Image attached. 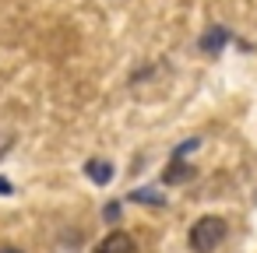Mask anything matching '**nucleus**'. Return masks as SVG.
<instances>
[{
    "label": "nucleus",
    "instance_id": "obj_1",
    "mask_svg": "<svg viewBox=\"0 0 257 253\" xmlns=\"http://www.w3.org/2000/svg\"><path fill=\"white\" fill-rule=\"evenodd\" d=\"M225 232H229L225 218L204 214V218H197V221L190 225V249H194V253H211V249H218V242L225 239Z\"/></svg>",
    "mask_w": 257,
    "mask_h": 253
},
{
    "label": "nucleus",
    "instance_id": "obj_2",
    "mask_svg": "<svg viewBox=\"0 0 257 253\" xmlns=\"http://www.w3.org/2000/svg\"><path fill=\"white\" fill-rule=\"evenodd\" d=\"M229 39H232V36H229L225 25H211V29H204V36L197 39V50H201L204 57H218V53L229 46Z\"/></svg>",
    "mask_w": 257,
    "mask_h": 253
},
{
    "label": "nucleus",
    "instance_id": "obj_3",
    "mask_svg": "<svg viewBox=\"0 0 257 253\" xmlns=\"http://www.w3.org/2000/svg\"><path fill=\"white\" fill-rule=\"evenodd\" d=\"M95 253H134V239L116 228V232H109V235L95 246Z\"/></svg>",
    "mask_w": 257,
    "mask_h": 253
},
{
    "label": "nucleus",
    "instance_id": "obj_4",
    "mask_svg": "<svg viewBox=\"0 0 257 253\" xmlns=\"http://www.w3.org/2000/svg\"><path fill=\"white\" fill-rule=\"evenodd\" d=\"M85 176H88L92 183L106 186V183L113 179V162H106V158H92V162L85 165Z\"/></svg>",
    "mask_w": 257,
    "mask_h": 253
},
{
    "label": "nucleus",
    "instance_id": "obj_5",
    "mask_svg": "<svg viewBox=\"0 0 257 253\" xmlns=\"http://www.w3.org/2000/svg\"><path fill=\"white\" fill-rule=\"evenodd\" d=\"M190 176H194V169H190L183 158H173V162H169V169L162 172V179H166V183H187Z\"/></svg>",
    "mask_w": 257,
    "mask_h": 253
},
{
    "label": "nucleus",
    "instance_id": "obj_6",
    "mask_svg": "<svg viewBox=\"0 0 257 253\" xmlns=\"http://www.w3.org/2000/svg\"><path fill=\"white\" fill-rule=\"evenodd\" d=\"M134 204H152V207H159V204H166V197H159L155 190H134V193H127Z\"/></svg>",
    "mask_w": 257,
    "mask_h": 253
},
{
    "label": "nucleus",
    "instance_id": "obj_7",
    "mask_svg": "<svg viewBox=\"0 0 257 253\" xmlns=\"http://www.w3.org/2000/svg\"><path fill=\"white\" fill-rule=\"evenodd\" d=\"M197 148H201V141H197V137H190V141H183V144L173 151V158H183V155H190V151H197Z\"/></svg>",
    "mask_w": 257,
    "mask_h": 253
},
{
    "label": "nucleus",
    "instance_id": "obj_8",
    "mask_svg": "<svg viewBox=\"0 0 257 253\" xmlns=\"http://www.w3.org/2000/svg\"><path fill=\"white\" fill-rule=\"evenodd\" d=\"M106 218H109V221H116V218H120V207H116V204H109V207H106Z\"/></svg>",
    "mask_w": 257,
    "mask_h": 253
},
{
    "label": "nucleus",
    "instance_id": "obj_9",
    "mask_svg": "<svg viewBox=\"0 0 257 253\" xmlns=\"http://www.w3.org/2000/svg\"><path fill=\"white\" fill-rule=\"evenodd\" d=\"M0 193H11V183L8 179H0Z\"/></svg>",
    "mask_w": 257,
    "mask_h": 253
},
{
    "label": "nucleus",
    "instance_id": "obj_10",
    "mask_svg": "<svg viewBox=\"0 0 257 253\" xmlns=\"http://www.w3.org/2000/svg\"><path fill=\"white\" fill-rule=\"evenodd\" d=\"M0 253H22L18 246H0Z\"/></svg>",
    "mask_w": 257,
    "mask_h": 253
}]
</instances>
